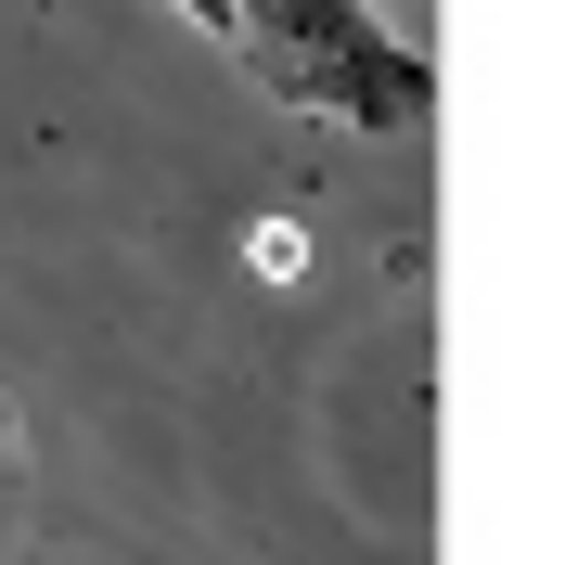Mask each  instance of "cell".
<instances>
[{
  "mask_svg": "<svg viewBox=\"0 0 565 565\" xmlns=\"http://www.w3.org/2000/svg\"><path fill=\"white\" fill-rule=\"evenodd\" d=\"M245 13V52L282 90V104L334 116V129H373V141H412L437 116V65H424V39L373 26V0H232Z\"/></svg>",
  "mask_w": 565,
  "mask_h": 565,
  "instance_id": "cell-1",
  "label": "cell"
},
{
  "mask_svg": "<svg viewBox=\"0 0 565 565\" xmlns=\"http://www.w3.org/2000/svg\"><path fill=\"white\" fill-rule=\"evenodd\" d=\"M180 13H193V26L218 39V52H245V13H232V0H180Z\"/></svg>",
  "mask_w": 565,
  "mask_h": 565,
  "instance_id": "cell-2",
  "label": "cell"
}]
</instances>
